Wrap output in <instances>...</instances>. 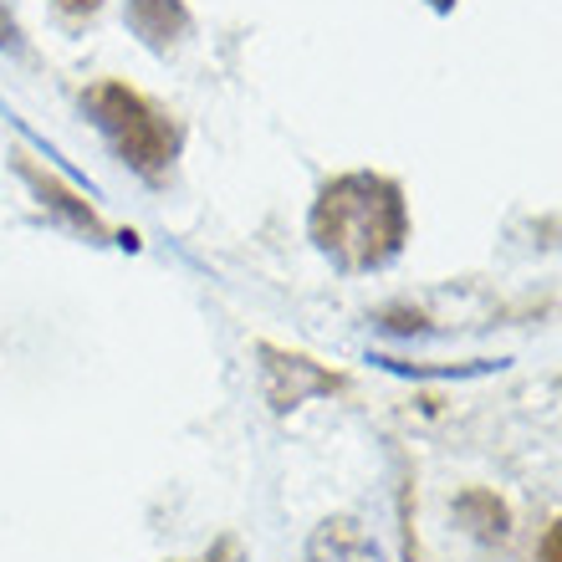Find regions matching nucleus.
<instances>
[{"label": "nucleus", "instance_id": "obj_5", "mask_svg": "<svg viewBox=\"0 0 562 562\" xmlns=\"http://www.w3.org/2000/svg\"><path fill=\"white\" fill-rule=\"evenodd\" d=\"M128 26L148 52H169L190 36V11L184 0H128Z\"/></svg>", "mask_w": 562, "mask_h": 562}, {"label": "nucleus", "instance_id": "obj_10", "mask_svg": "<svg viewBox=\"0 0 562 562\" xmlns=\"http://www.w3.org/2000/svg\"><path fill=\"white\" fill-rule=\"evenodd\" d=\"M537 562H562V517L548 527V537L537 542Z\"/></svg>", "mask_w": 562, "mask_h": 562}, {"label": "nucleus", "instance_id": "obj_11", "mask_svg": "<svg viewBox=\"0 0 562 562\" xmlns=\"http://www.w3.org/2000/svg\"><path fill=\"white\" fill-rule=\"evenodd\" d=\"M57 5L67 15H98V11H103V0H57Z\"/></svg>", "mask_w": 562, "mask_h": 562}, {"label": "nucleus", "instance_id": "obj_7", "mask_svg": "<svg viewBox=\"0 0 562 562\" xmlns=\"http://www.w3.org/2000/svg\"><path fill=\"white\" fill-rule=\"evenodd\" d=\"M456 517L465 521V532L481 537V542H502L506 532H512V512H506V502L496 496V491H465L456 502Z\"/></svg>", "mask_w": 562, "mask_h": 562}, {"label": "nucleus", "instance_id": "obj_6", "mask_svg": "<svg viewBox=\"0 0 562 562\" xmlns=\"http://www.w3.org/2000/svg\"><path fill=\"white\" fill-rule=\"evenodd\" d=\"M307 562H384L353 517H327L307 542Z\"/></svg>", "mask_w": 562, "mask_h": 562}, {"label": "nucleus", "instance_id": "obj_12", "mask_svg": "<svg viewBox=\"0 0 562 562\" xmlns=\"http://www.w3.org/2000/svg\"><path fill=\"white\" fill-rule=\"evenodd\" d=\"M429 5H435V11H456V0H429Z\"/></svg>", "mask_w": 562, "mask_h": 562}, {"label": "nucleus", "instance_id": "obj_3", "mask_svg": "<svg viewBox=\"0 0 562 562\" xmlns=\"http://www.w3.org/2000/svg\"><path fill=\"white\" fill-rule=\"evenodd\" d=\"M256 358H261V394L277 415H292L296 404L317 400V394H342L348 379L323 363H312L307 353H286V348H271V342H256Z\"/></svg>", "mask_w": 562, "mask_h": 562}, {"label": "nucleus", "instance_id": "obj_1", "mask_svg": "<svg viewBox=\"0 0 562 562\" xmlns=\"http://www.w3.org/2000/svg\"><path fill=\"white\" fill-rule=\"evenodd\" d=\"M312 240L338 271H379L409 240V205L400 179L353 169L327 179L312 200Z\"/></svg>", "mask_w": 562, "mask_h": 562}, {"label": "nucleus", "instance_id": "obj_4", "mask_svg": "<svg viewBox=\"0 0 562 562\" xmlns=\"http://www.w3.org/2000/svg\"><path fill=\"white\" fill-rule=\"evenodd\" d=\"M15 175L26 179L31 194L42 200V210H52V215H57L67 231H77V236H88V240H108V236H113V231L103 225V215H98V210H92L82 194L67 190V184H61L52 169H42V164H31V159H15Z\"/></svg>", "mask_w": 562, "mask_h": 562}, {"label": "nucleus", "instance_id": "obj_2", "mask_svg": "<svg viewBox=\"0 0 562 562\" xmlns=\"http://www.w3.org/2000/svg\"><path fill=\"white\" fill-rule=\"evenodd\" d=\"M82 108L88 119L98 123V134L108 138V148L119 154L138 179L159 184L179 159V144H184V128L169 108H159L148 92L128 88L119 77H103L82 92Z\"/></svg>", "mask_w": 562, "mask_h": 562}, {"label": "nucleus", "instance_id": "obj_8", "mask_svg": "<svg viewBox=\"0 0 562 562\" xmlns=\"http://www.w3.org/2000/svg\"><path fill=\"white\" fill-rule=\"evenodd\" d=\"M190 562H246V548H240V537H221V542H210V548Z\"/></svg>", "mask_w": 562, "mask_h": 562}, {"label": "nucleus", "instance_id": "obj_9", "mask_svg": "<svg viewBox=\"0 0 562 562\" xmlns=\"http://www.w3.org/2000/svg\"><path fill=\"white\" fill-rule=\"evenodd\" d=\"M0 52H26V42H21V26H15V15H11V5L0 0Z\"/></svg>", "mask_w": 562, "mask_h": 562}]
</instances>
